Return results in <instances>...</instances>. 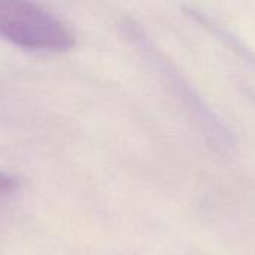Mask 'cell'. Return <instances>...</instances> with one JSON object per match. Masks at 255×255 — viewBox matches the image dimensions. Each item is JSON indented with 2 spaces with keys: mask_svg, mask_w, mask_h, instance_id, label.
I'll return each mask as SVG.
<instances>
[{
  "mask_svg": "<svg viewBox=\"0 0 255 255\" xmlns=\"http://www.w3.org/2000/svg\"><path fill=\"white\" fill-rule=\"evenodd\" d=\"M19 178L7 173V172H0V199L10 196L19 188Z\"/></svg>",
  "mask_w": 255,
  "mask_h": 255,
  "instance_id": "cell-2",
  "label": "cell"
},
{
  "mask_svg": "<svg viewBox=\"0 0 255 255\" xmlns=\"http://www.w3.org/2000/svg\"><path fill=\"white\" fill-rule=\"evenodd\" d=\"M0 39L31 51L66 52L75 48L76 34L51 10L16 0H0Z\"/></svg>",
  "mask_w": 255,
  "mask_h": 255,
  "instance_id": "cell-1",
  "label": "cell"
}]
</instances>
